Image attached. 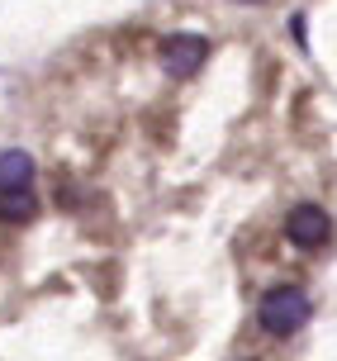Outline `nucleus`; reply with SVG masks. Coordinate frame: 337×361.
<instances>
[{"label": "nucleus", "mask_w": 337, "mask_h": 361, "mask_svg": "<svg viewBox=\"0 0 337 361\" xmlns=\"http://www.w3.org/2000/svg\"><path fill=\"white\" fill-rule=\"evenodd\" d=\"M309 295L295 286H281L271 290V295H262V309H257V324H262V333H271V338H290V333H300L304 324H309Z\"/></svg>", "instance_id": "1"}, {"label": "nucleus", "mask_w": 337, "mask_h": 361, "mask_svg": "<svg viewBox=\"0 0 337 361\" xmlns=\"http://www.w3.org/2000/svg\"><path fill=\"white\" fill-rule=\"evenodd\" d=\"M285 238L295 247H304V252H314V247H323L333 238V214L323 204H295L290 219H285Z\"/></svg>", "instance_id": "2"}, {"label": "nucleus", "mask_w": 337, "mask_h": 361, "mask_svg": "<svg viewBox=\"0 0 337 361\" xmlns=\"http://www.w3.org/2000/svg\"><path fill=\"white\" fill-rule=\"evenodd\" d=\"M209 57V38L204 34H171L161 43V67L171 76H195Z\"/></svg>", "instance_id": "3"}, {"label": "nucleus", "mask_w": 337, "mask_h": 361, "mask_svg": "<svg viewBox=\"0 0 337 361\" xmlns=\"http://www.w3.org/2000/svg\"><path fill=\"white\" fill-rule=\"evenodd\" d=\"M34 185V157L24 147H10L0 152V195H19Z\"/></svg>", "instance_id": "4"}, {"label": "nucleus", "mask_w": 337, "mask_h": 361, "mask_svg": "<svg viewBox=\"0 0 337 361\" xmlns=\"http://www.w3.org/2000/svg\"><path fill=\"white\" fill-rule=\"evenodd\" d=\"M34 214H38L34 190H19V195H0V219H5V224H29Z\"/></svg>", "instance_id": "5"}, {"label": "nucleus", "mask_w": 337, "mask_h": 361, "mask_svg": "<svg viewBox=\"0 0 337 361\" xmlns=\"http://www.w3.org/2000/svg\"><path fill=\"white\" fill-rule=\"evenodd\" d=\"M252 5H257V0H252Z\"/></svg>", "instance_id": "6"}]
</instances>
